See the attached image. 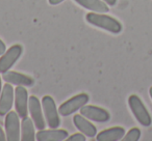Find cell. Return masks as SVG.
<instances>
[{
	"label": "cell",
	"instance_id": "ba28073f",
	"mask_svg": "<svg viewBox=\"0 0 152 141\" xmlns=\"http://www.w3.org/2000/svg\"><path fill=\"white\" fill-rule=\"evenodd\" d=\"M80 114L86 118L96 122H106L110 120V115L108 111L98 106L85 105L80 108Z\"/></svg>",
	"mask_w": 152,
	"mask_h": 141
},
{
	"label": "cell",
	"instance_id": "4fadbf2b",
	"mask_svg": "<svg viewBox=\"0 0 152 141\" xmlns=\"http://www.w3.org/2000/svg\"><path fill=\"white\" fill-rule=\"evenodd\" d=\"M73 124L76 127V129H78L80 133L85 134L86 136L93 138L97 135V129L96 127L90 121L88 118L83 116L81 114H75L73 117Z\"/></svg>",
	"mask_w": 152,
	"mask_h": 141
},
{
	"label": "cell",
	"instance_id": "3957f363",
	"mask_svg": "<svg viewBox=\"0 0 152 141\" xmlns=\"http://www.w3.org/2000/svg\"><path fill=\"white\" fill-rule=\"evenodd\" d=\"M42 108L44 112L45 119L47 121L49 128L57 129L61 124V119L58 116V111H57L56 105L50 95H45L42 99Z\"/></svg>",
	"mask_w": 152,
	"mask_h": 141
},
{
	"label": "cell",
	"instance_id": "ac0fdd59",
	"mask_svg": "<svg viewBox=\"0 0 152 141\" xmlns=\"http://www.w3.org/2000/svg\"><path fill=\"white\" fill-rule=\"evenodd\" d=\"M67 141H86V135L83 133H75L68 137Z\"/></svg>",
	"mask_w": 152,
	"mask_h": 141
},
{
	"label": "cell",
	"instance_id": "7c38bea8",
	"mask_svg": "<svg viewBox=\"0 0 152 141\" xmlns=\"http://www.w3.org/2000/svg\"><path fill=\"white\" fill-rule=\"evenodd\" d=\"M69 134L66 130L61 129H50V130H39L36 134L38 141H61L68 138Z\"/></svg>",
	"mask_w": 152,
	"mask_h": 141
},
{
	"label": "cell",
	"instance_id": "9a60e30c",
	"mask_svg": "<svg viewBox=\"0 0 152 141\" xmlns=\"http://www.w3.org/2000/svg\"><path fill=\"white\" fill-rule=\"evenodd\" d=\"M77 4L85 7L86 9H89L95 13L105 14L110 11L108 5L104 2L103 0H74Z\"/></svg>",
	"mask_w": 152,
	"mask_h": 141
},
{
	"label": "cell",
	"instance_id": "7402d4cb",
	"mask_svg": "<svg viewBox=\"0 0 152 141\" xmlns=\"http://www.w3.org/2000/svg\"><path fill=\"white\" fill-rule=\"evenodd\" d=\"M103 1L107 5H110V7H114V5L117 3V0H103Z\"/></svg>",
	"mask_w": 152,
	"mask_h": 141
},
{
	"label": "cell",
	"instance_id": "603a6c76",
	"mask_svg": "<svg viewBox=\"0 0 152 141\" xmlns=\"http://www.w3.org/2000/svg\"><path fill=\"white\" fill-rule=\"evenodd\" d=\"M2 84H1V77H0V95H1V91H2Z\"/></svg>",
	"mask_w": 152,
	"mask_h": 141
},
{
	"label": "cell",
	"instance_id": "7a4b0ae2",
	"mask_svg": "<svg viewBox=\"0 0 152 141\" xmlns=\"http://www.w3.org/2000/svg\"><path fill=\"white\" fill-rule=\"evenodd\" d=\"M128 105L135 119L143 127H149L152 124V118L142 100L137 95H131L128 98Z\"/></svg>",
	"mask_w": 152,
	"mask_h": 141
},
{
	"label": "cell",
	"instance_id": "52a82bcc",
	"mask_svg": "<svg viewBox=\"0 0 152 141\" xmlns=\"http://www.w3.org/2000/svg\"><path fill=\"white\" fill-rule=\"evenodd\" d=\"M28 111L34 120L36 128L38 130H44L46 127V122L43 115V108L41 107L40 100L34 95H31L28 99Z\"/></svg>",
	"mask_w": 152,
	"mask_h": 141
},
{
	"label": "cell",
	"instance_id": "8992f818",
	"mask_svg": "<svg viewBox=\"0 0 152 141\" xmlns=\"http://www.w3.org/2000/svg\"><path fill=\"white\" fill-rule=\"evenodd\" d=\"M20 116L17 112L10 111L5 116V135L7 141H19L21 139V126H20Z\"/></svg>",
	"mask_w": 152,
	"mask_h": 141
},
{
	"label": "cell",
	"instance_id": "8fae6325",
	"mask_svg": "<svg viewBox=\"0 0 152 141\" xmlns=\"http://www.w3.org/2000/svg\"><path fill=\"white\" fill-rule=\"evenodd\" d=\"M2 79L7 83H10L12 85H21V86H32L34 83V80L31 77L27 75L21 74V73L14 72V71H7L2 74Z\"/></svg>",
	"mask_w": 152,
	"mask_h": 141
},
{
	"label": "cell",
	"instance_id": "5bb4252c",
	"mask_svg": "<svg viewBox=\"0 0 152 141\" xmlns=\"http://www.w3.org/2000/svg\"><path fill=\"white\" fill-rule=\"evenodd\" d=\"M125 130L122 127H113V128L106 129L99 133L96 136L98 141H118L124 137Z\"/></svg>",
	"mask_w": 152,
	"mask_h": 141
},
{
	"label": "cell",
	"instance_id": "9c48e42d",
	"mask_svg": "<svg viewBox=\"0 0 152 141\" xmlns=\"http://www.w3.org/2000/svg\"><path fill=\"white\" fill-rule=\"evenodd\" d=\"M15 108L20 118H24L28 114V93L25 86L18 85L15 90Z\"/></svg>",
	"mask_w": 152,
	"mask_h": 141
},
{
	"label": "cell",
	"instance_id": "5b68a950",
	"mask_svg": "<svg viewBox=\"0 0 152 141\" xmlns=\"http://www.w3.org/2000/svg\"><path fill=\"white\" fill-rule=\"evenodd\" d=\"M23 53V47L20 44L13 45L7 51H5L4 54L0 57V73L7 72L13 67V65L16 63V61L20 58L21 54Z\"/></svg>",
	"mask_w": 152,
	"mask_h": 141
},
{
	"label": "cell",
	"instance_id": "ffe728a7",
	"mask_svg": "<svg viewBox=\"0 0 152 141\" xmlns=\"http://www.w3.org/2000/svg\"><path fill=\"white\" fill-rule=\"evenodd\" d=\"M5 140H7V135L3 132L2 128L0 127V141H5Z\"/></svg>",
	"mask_w": 152,
	"mask_h": 141
},
{
	"label": "cell",
	"instance_id": "277c9868",
	"mask_svg": "<svg viewBox=\"0 0 152 141\" xmlns=\"http://www.w3.org/2000/svg\"><path fill=\"white\" fill-rule=\"evenodd\" d=\"M89 95L87 93H79L75 97L71 98L68 101L64 102L58 108V113L61 116H69L76 112L77 110H80L83 106L87 105L89 103Z\"/></svg>",
	"mask_w": 152,
	"mask_h": 141
},
{
	"label": "cell",
	"instance_id": "2e32d148",
	"mask_svg": "<svg viewBox=\"0 0 152 141\" xmlns=\"http://www.w3.org/2000/svg\"><path fill=\"white\" fill-rule=\"evenodd\" d=\"M34 124L32 118L28 116L22 118L21 122V140L22 141H34L36 139L34 133Z\"/></svg>",
	"mask_w": 152,
	"mask_h": 141
},
{
	"label": "cell",
	"instance_id": "6da1fadb",
	"mask_svg": "<svg viewBox=\"0 0 152 141\" xmlns=\"http://www.w3.org/2000/svg\"><path fill=\"white\" fill-rule=\"evenodd\" d=\"M86 20L91 25L106 30L110 33L118 34L122 31V24L115 18L105 15V14L92 12V13L87 14Z\"/></svg>",
	"mask_w": 152,
	"mask_h": 141
},
{
	"label": "cell",
	"instance_id": "30bf717a",
	"mask_svg": "<svg viewBox=\"0 0 152 141\" xmlns=\"http://www.w3.org/2000/svg\"><path fill=\"white\" fill-rule=\"evenodd\" d=\"M15 100V90L10 83L3 85L0 95V116H4L11 111Z\"/></svg>",
	"mask_w": 152,
	"mask_h": 141
},
{
	"label": "cell",
	"instance_id": "e0dca14e",
	"mask_svg": "<svg viewBox=\"0 0 152 141\" xmlns=\"http://www.w3.org/2000/svg\"><path fill=\"white\" fill-rule=\"evenodd\" d=\"M141 137V131L137 128H132L127 132L126 135H124L123 140L124 141H137Z\"/></svg>",
	"mask_w": 152,
	"mask_h": 141
},
{
	"label": "cell",
	"instance_id": "cb8c5ba5",
	"mask_svg": "<svg viewBox=\"0 0 152 141\" xmlns=\"http://www.w3.org/2000/svg\"><path fill=\"white\" fill-rule=\"evenodd\" d=\"M149 93H150V97H151V99H152V86L150 87V89H149Z\"/></svg>",
	"mask_w": 152,
	"mask_h": 141
},
{
	"label": "cell",
	"instance_id": "d6986e66",
	"mask_svg": "<svg viewBox=\"0 0 152 141\" xmlns=\"http://www.w3.org/2000/svg\"><path fill=\"white\" fill-rule=\"evenodd\" d=\"M5 51H7V46H5V44L2 40H0V56L2 54H4Z\"/></svg>",
	"mask_w": 152,
	"mask_h": 141
},
{
	"label": "cell",
	"instance_id": "44dd1931",
	"mask_svg": "<svg viewBox=\"0 0 152 141\" xmlns=\"http://www.w3.org/2000/svg\"><path fill=\"white\" fill-rule=\"evenodd\" d=\"M48 1H49V4L57 5V4H59V3L63 2V1H65V0H48Z\"/></svg>",
	"mask_w": 152,
	"mask_h": 141
}]
</instances>
